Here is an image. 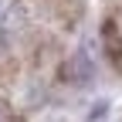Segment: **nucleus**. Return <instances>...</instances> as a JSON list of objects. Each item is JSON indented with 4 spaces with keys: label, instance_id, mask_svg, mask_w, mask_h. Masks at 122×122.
I'll use <instances>...</instances> for the list:
<instances>
[{
    "label": "nucleus",
    "instance_id": "f03ea898",
    "mask_svg": "<svg viewBox=\"0 0 122 122\" xmlns=\"http://www.w3.org/2000/svg\"><path fill=\"white\" fill-rule=\"evenodd\" d=\"M105 44H109V54H115V61L122 65V54H119V30H115V24L105 27Z\"/></svg>",
    "mask_w": 122,
    "mask_h": 122
},
{
    "label": "nucleus",
    "instance_id": "f257e3e1",
    "mask_svg": "<svg viewBox=\"0 0 122 122\" xmlns=\"http://www.w3.org/2000/svg\"><path fill=\"white\" fill-rule=\"evenodd\" d=\"M65 75H68L71 81H88L92 75H95V65H92V61H88L85 54H75V61L65 68Z\"/></svg>",
    "mask_w": 122,
    "mask_h": 122
},
{
    "label": "nucleus",
    "instance_id": "7ed1b4c3",
    "mask_svg": "<svg viewBox=\"0 0 122 122\" xmlns=\"http://www.w3.org/2000/svg\"><path fill=\"white\" fill-rule=\"evenodd\" d=\"M0 122H17V115H14V109L0 98Z\"/></svg>",
    "mask_w": 122,
    "mask_h": 122
}]
</instances>
